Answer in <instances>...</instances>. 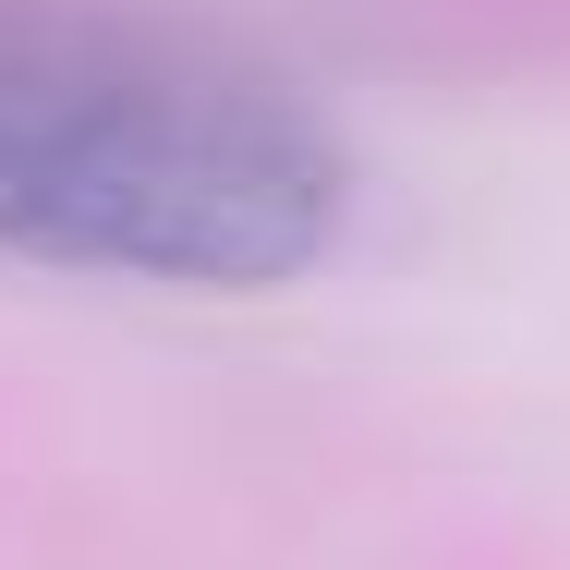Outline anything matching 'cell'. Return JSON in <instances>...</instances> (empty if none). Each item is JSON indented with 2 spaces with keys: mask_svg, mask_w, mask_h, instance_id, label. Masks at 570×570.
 Here are the masks:
<instances>
[{
  "mask_svg": "<svg viewBox=\"0 0 570 570\" xmlns=\"http://www.w3.org/2000/svg\"><path fill=\"white\" fill-rule=\"evenodd\" d=\"M352 219V146L267 73L110 24H0V255L158 292L304 279Z\"/></svg>",
  "mask_w": 570,
  "mask_h": 570,
  "instance_id": "1",
  "label": "cell"
}]
</instances>
